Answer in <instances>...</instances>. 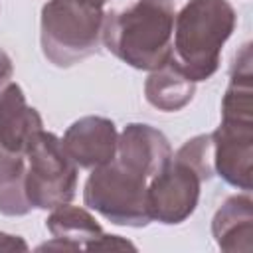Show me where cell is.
I'll use <instances>...</instances> for the list:
<instances>
[{"mask_svg": "<svg viewBox=\"0 0 253 253\" xmlns=\"http://www.w3.org/2000/svg\"><path fill=\"white\" fill-rule=\"evenodd\" d=\"M117 140L119 130L111 119L87 115L67 126L61 144L77 168L91 172L115 158Z\"/></svg>", "mask_w": 253, "mask_h": 253, "instance_id": "8", "label": "cell"}, {"mask_svg": "<svg viewBox=\"0 0 253 253\" xmlns=\"http://www.w3.org/2000/svg\"><path fill=\"white\" fill-rule=\"evenodd\" d=\"M119 249H130V251H136V245L130 243L128 239L121 237V235L103 233L97 241H93V243L89 245L87 251H119Z\"/></svg>", "mask_w": 253, "mask_h": 253, "instance_id": "16", "label": "cell"}, {"mask_svg": "<svg viewBox=\"0 0 253 253\" xmlns=\"http://www.w3.org/2000/svg\"><path fill=\"white\" fill-rule=\"evenodd\" d=\"M172 154L168 138L152 125L128 123L119 132L115 158L148 180L168 164Z\"/></svg>", "mask_w": 253, "mask_h": 253, "instance_id": "9", "label": "cell"}, {"mask_svg": "<svg viewBox=\"0 0 253 253\" xmlns=\"http://www.w3.org/2000/svg\"><path fill=\"white\" fill-rule=\"evenodd\" d=\"M91 2H95V4H99V6H105L109 0H91Z\"/></svg>", "mask_w": 253, "mask_h": 253, "instance_id": "19", "label": "cell"}, {"mask_svg": "<svg viewBox=\"0 0 253 253\" xmlns=\"http://www.w3.org/2000/svg\"><path fill=\"white\" fill-rule=\"evenodd\" d=\"M194 93L196 81L190 79L172 57L158 69H152L144 81L146 101L162 113L182 111L186 105H190Z\"/></svg>", "mask_w": 253, "mask_h": 253, "instance_id": "12", "label": "cell"}, {"mask_svg": "<svg viewBox=\"0 0 253 253\" xmlns=\"http://www.w3.org/2000/svg\"><path fill=\"white\" fill-rule=\"evenodd\" d=\"M26 156V196L32 208L53 210L69 204L77 190V166L65 152L61 138L42 130Z\"/></svg>", "mask_w": 253, "mask_h": 253, "instance_id": "5", "label": "cell"}, {"mask_svg": "<svg viewBox=\"0 0 253 253\" xmlns=\"http://www.w3.org/2000/svg\"><path fill=\"white\" fill-rule=\"evenodd\" d=\"M32 211L26 196V156L0 146V213L20 217Z\"/></svg>", "mask_w": 253, "mask_h": 253, "instance_id": "14", "label": "cell"}, {"mask_svg": "<svg viewBox=\"0 0 253 253\" xmlns=\"http://www.w3.org/2000/svg\"><path fill=\"white\" fill-rule=\"evenodd\" d=\"M148 182L146 176L113 158L91 170L83 186V204L115 225L146 227L152 221L146 196Z\"/></svg>", "mask_w": 253, "mask_h": 253, "instance_id": "4", "label": "cell"}, {"mask_svg": "<svg viewBox=\"0 0 253 253\" xmlns=\"http://www.w3.org/2000/svg\"><path fill=\"white\" fill-rule=\"evenodd\" d=\"M176 158L188 162L190 166H194L200 176L204 178V182L211 180L213 172V146H211V136L210 134H196L192 138H188L176 152Z\"/></svg>", "mask_w": 253, "mask_h": 253, "instance_id": "15", "label": "cell"}, {"mask_svg": "<svg viewBox=\"0 0 253 253\" xmlns=\"http://www.w3.org/2000/svg\"><path fill=\"white\" fill-rule=\"evenodd\" d=\"M186 2L136 0L128 8L105 12V47L132 69H158L172 57L174 20Z\"/></svg>", "mask_w": 253, "mask_h": 253, "instance_id": "1", "label": "cell"}, {"mask_svg": "<svg viewBox=\"0 0 253 253\" xmlns=\"http://www.w3.org/2000/svg\"><path fill=\"white\" fill-rule=\"evenodd\" d=\"M28 243L20 235L0 231V251H28Z\"/></svg>", "mask_w": 253, "mask_h": 253, "instance_id": "17", "label": "cell"}, {"mask_svg": "<svg viewBox=\"0 0 253 253\" xmlns=\"http://www.w3.org/2000/svg\"><path fill=\"white\" fill-rule=\"evenodd\" d=\"M237 24L229 0H188L176 14L172 59L196 83L208 81L221 63V49Z\"/></svg>", "mask_w": 253, "mask_h": 253, "instance_id": "2", "label": "cell"}, {"mask_svg": "<svg viewBox=\"0 0 253 253\" xmlns=\"http://www.w3.org/2000/svg\"><path fill=\"white\" fill-rule=\"evenodd\" d=\"M204 178L188 162L176 158L150 178L148 182V211L152 221L178 225L186 221L198 208Z\"/></svg>", "mask_w": 253, "mask_h": 253, "instance_id": "6", "label": "cell"}, {"mask_svg": "<svg viewBox=\"0 0 253 253\" xmlns=\"http://www.w3.org/2000/svg\"><path fill=\"white\" fill-rule=\"evenodd\" d=\"M103 6L91 0H47L40 16V45L55 67H71L99 51Z\"/></svg>", "mask_w": 253, "mask_h": 253, "instance_id": "3", "label": "cell"}, {"mask_svg": "<svg viewBox=\"0 0 253 253\" xmlns=\"http://www.w3.org/2000/svg\"><path fill=\"white\" fill-rule=\"evenodd\" d=\"M12 75H14V63H12V57L0 47V89H2L4 85L10 83Z\"/></svg>", "mask_w": 253, "mask_h": 253, "instance_id": "18", "label": "cell"}, {"mask_svg": "<svg viewBox=\"0 0 253 253\" xmlns=\"http://www.w3.org/2000/svg\"><path fill=\"white\" fill-rule=\"evenodd\" d=\"M43 130L40 113L28 105L22 87L14 81L0 89V146L24 154Z\"/></svg>", "mask_w": 253, "mask_h": 253, "instance_id": "10", "label": "cell"}, {"mask_svg": "<svg viewBox=\"0 0 253 253\" xmlns=\"http://www.w3.org/2000/svg\"><path fill=\"white\" fill-rule=\"evenodd\" d=\"M45 227L51 237L65 239L73 243L79 251H87L89 245L105 233L101 223L87 208L71 206V202L53 208L45 219Z\"/></svg>", "mask_w": 253, "mask_h": 253, "instance_id": "13", "label": "cell"}, {"mask_svg": "<svg viewBox=\"0 0 253 253\" xmlns=\"http://www.w3.org/2000/svg\"><path fill=\"white\" fill-rule=\"evenodd\" d=\"M213 146V172L229 186L253 188V117L221 115L219 126L210 134Z\"/></svg>", "mask_w": 253, "mask_h": 253, "instance_id": "7", "label": "cell"}, {"mask_svg": "<svg viewBox=\"0 0 253 253\" xmlns=\"http://www.w3.org/2000/svg\"><path fill=\"white\" fill-rule=\"evenodd\" d=\"M211 235L221 251L253 249V200L249 192L225 198L213 213Z\"/></svg>", "mask_w": 253, "mask_h": 253, "instance_id": "11", "label": "cell"}]
</instances>
